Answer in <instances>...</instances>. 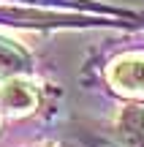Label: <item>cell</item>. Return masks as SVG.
Masks as SVG:
<instances>
[{
  "label": "cell",
  "mask_w": 144,
  "mask_h": 147,
  "mask_svg": "<svg viewBox=\"0 0 144 147\" xmlns=\"http://www.w3.org/2000/svg\"><path fill=\"white\" fill-rule=\"evenodd\" d=\"M109 79L117 90L131 95H144V57H123L112 65Z\"/></svg>",
  "instance_id": "6da1fadb"
},
{
  "label": "cell",
  "mask_w": 144,
  "mask_h": 147,
  "mask_svg": "<svg viewBox=\"0 0 144 147\" xmlns=\"http://www.w3.org/2000/svg\"><path fill=\"white\" fill-rule=\"evenodd\" d=\"M0 104L8 112H30L35 106V93L30 90V84L19 82V79H11L0 87Z\"/></svg>",
  "instance_id": "7a4b0ae2"
}]
</instances>
